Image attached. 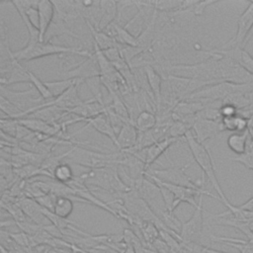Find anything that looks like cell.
<instances>
[{"instance_id": "cell-1", "label": "cell", "mask_w": 253, "mask_h": 253, "mask_svg": "<svg viewBox=\"0 0 253 253\" xmlns=\"http://www.w3.org/2000/svg\"><path fill=\"white\" fill-rule=\"evenodd\" d=\"M184 138L186 139V142L190 148V151L194 157V160L196 161V163L200 166L201 170L203 171V175L208 177L211 186L217 193L219 202L222 203L226 208H228L231 204L225 197V195L219 185L218 179L215 174L214 164H213V161H212V158H211V155L209 149L205 146V144L199 142L196 139V137L193 134L192 129L186 133Z\"/></svg>"}, {"instance_id": "cell-2", "label": "cell", "mask_w": 253, "mask_h": 253, "mask_svg": "<svg viewBox=\"0 0 253 253\" xmlns=\"http://www.w3.org/2000/svg\"><path fill=\"white\" fill-rule=\"evenodd\" d=\"M78 178L86 186L90 185L111 194H124L131 190L121 178L118 165L90 169Z\"/></svg>"}, {"instance_id": "cell-3", "label": "cell", "mask_w": 253, "mask_h": 253, "mask_svg": "<svg viewBox=\"0 0 253 253\" xmlns=\"http://www.w3.org/2000/svg\"><path fill=\"white\" fill-rule=\"evenodd\" d=\"M53 54H74L89 57L93 54V52L78 47L64 46L45 42H38L34 44L27 43L23 48L14 52L15 57L19 61H30Z\"/></svg>"}, {"instance_id": "cell-4", "label": "cell", "mask_w": 253, "mask_h": 253, "mask_svg": "<svg viewBox=\"0 0 253 253\" xmlns=\"http://www.w3.org/2000/svg\"><path fill=\"white\" fill-rule=\"evenodd\" d=\"M123 153L120 151L118 153H102L97 151H91L89 149L82 148L81 146H72L69 150V155L66 157V161H71V163L82 166L89 167L90 169L109 167L113 165H118Z\"/></svg>"}, {"instance_id": "cell-5", "label": "cell", "mask_w": 253, "mask_h": 253, "mask_svg": "<svg viewBox=\"0 0 253 253\" xmlns=\"http://www.w3.org/2000/svg\"><path fill=\"white\" fill-rule=\"evenodd\" d=\"M0 96L7 99L22 112V118L29 117L39 109H42L47 101L42 97H36V90L31 88L26 91H13L7 86L1 85Z\"/></svg>"}, {"instance_id": "cell-6", "label": "cell", "mask_w": 253, "mask_h": 253, "mask_svg": "<svg viewBox=\"0 0 253 253\" xmlns=\"http://www.w3.org/2000/svg\"><path fill=\"white\" fill-rule=\"evenodd\" d=\"M199 199V204L195 208L193 215L184 223H182L179 233V241L184 243L201 244V240L204 236V209H203V197Z\"/></svg>"}, {"instance_id": "cell-7", "label": "cell", "mask_w": 253, "mask_h": 253, "mask_svg": "<svg viewBox=\"0 0 253 253\" xmlns=\"http://www.w3.org/2000/svg\"><path fill=\"white\" fill-rule=\"evenodd\" d=\"M189 165H190V163L183 165V166L170 167V168H166V169H151L150 168L146 172V176L155 177V178L159 179L160 181H163V182L169 183V184L199 189V188H201L202 183H201V185H198L185 172V170L189 167Z\"/></svg>"}, {"instance_id": "cell-8", "label": "cell", "mask_w": 253, "mask_h": 253, "mask_svg": "<svg viewBox=\"0 0 253 253\" xmlns=\"http://www.w3.org/2000/svg\"><path fill=\"white\" fill-rule=\"evenodd\" d=\"M253 28V1H250L245 10L239 15L237 19V30L235 36L227 42L221 48H228L232 46L243 47L246 43L249 33Z\"/></svg>"}, {"instance_id": "cell-9", "label": "cell", "mask_w": 253, "mask_h": 253, "mask_svg": "<svg viewBox=\"0 0 253 253\" xmlns=\"http://www.w3.org/2000/svg\"><path fill=\"white\" fill-rule=\"evenodd\" d=\"M60 76L62 79H79L83 81L100 77L101 72L94 52L91 56L86 57L82 62L78 63L75 67L60 73Z\"/></svg>"}, {"instance_id": "cell-10", "label": "cell", "mask_w": 253, "mask_h": 253, "mask_svg": "<svg viewBox=\"0 0 253 253\" xmlns=\"http://www.w3.org/2000/svg\"><path fill=\"white\" fill-rule=\"evenodd\" d=\"M223 130H224V127L222 126L221 120L214 121V120L205 119L201 117L199 113H198V118L192 127L194 136L199 142L203 144L208 139L215 136L216 134L220 133Z\"/></svg>"}, {"instance_id": "cell-11", "label": "cell", "mask_w": 253, "mask_h": 253, "mask_svg": "<svg viewBox=\"0 0 253 253\" xmlns=\"http://www.w3.org/2000/svg\"><path fill=\"white\" fill-rule=\"evenodd\" d=\"M0 81L1 85L3 86H9L15 83H31L30 81V75H29V69H26L24 65L20 63L17 58H15L9 65H7L4 68H0Z\"/></svg>"}, {"instance_id": "cell-12", "label": "cell", "mask_w": 253, "mask_h": 253, "mask_svg": "<svg viewBox=\"0 0 253 253\" xmlns=\"http://www.w3.org/2000/svg\"><path fill=\"white\" fill-rule=\"evenodd\" d=\"M211 52L219 54L221 56L227 57L245 69L247 72L253 75V56L246 51L243 47L232 46L228 48H213L209 49Z\"/></svg>"}, {"instance_id": "cell-13", "label": "cell", "mask_w": 253, "mask_h": 253, "mask_svg": "<svg viewBox=\"0 0 253 253\" xmlns=\"http://www.w3.org/2000/svg\"><path fill=\"white\" fill-rule=\"evenodd\" d=\"M180 138L175 137H165L151 144L149 147L140 150V156L145 162L147 171L151 168V165L174 143H176Z\"/></svg>"}, {"instance_id": "cell-14", "label": "cell", "mask_w": 253, "mask_h": 253, "mask_svg": "<svg viewBox=\"0 0 253 253\" xmlns=\"http://www.w3.org/2000/svg\"><path fill=\"white\" fill-rule=\"evenodd\" d=\"M83 82V80H79L77 83L72 85L68 90H66L63 94L49 101V104L54 105L69 113L71 110H73L74 108L78 107L83 103V100L80 99L78 94V87Z\"/></svg>"}, {"instance_id": "cell-15", "label": "cell", "mask_w": 253, "mask_h": 253, "mask_svg": "<svg viewBox=\"0 0 253 253\" xmlns=\"http://www.w3.org/2000/svg\"><path fill=\"white\" fill-rule=\"evenodd\" d=\"M139 131L137 130L134 122L124 124L117 135V147L121 151L132 149L138 140Z\"/></svg>"}, {"instance_id": "cell-16", "label": "cell", "mask_w": 253, "mask_h": 253, "mask_svg": "<svg viewBox=\"0 0 253 253\" xmlns=\"http://www.w3.org/2000/svg\"><path fill=\"white\" fill-rule=\"evenodd\" d=\"M62 35H67V36H70V37L75 38L77 40H80V37L72 31L71 25L67 22V20L54 11L53 20H52L44 38H43V42H50V41L53 38L58 37V36H62Z\"/></svg>"}, {"instance_id": "cell-17", "label": "cell", "mask_w": 253, "mask_h": 253, "mask_svg": "<svg viewBox=\"0 0 253 253\" xmlns=\"http://www.w3.org/2000/svg\"><path fill=\"white\" fill-rule=\"evenodd\" d=\"M106 110H107L106 105H104L103 103L92 98L87 101H83V103L81 105L74 108L69 113L83 119V121L86 122L89 119H92L99 115L105 114Z\"/></svg>"}, {"instance_id": "cell-18", "label": "cell", "mask_w": 253, "mask_h": 253, "mask_svg": "<svg viewBox=\"0 0 253 253\" xmlns=\"http://www.w3.org/2000/svg\"><path fill=\"white\" fill-rule=\"evenodd\" d=\"M37 8L39 12L40 40L41 42H43V38L54 17V6L52 1L41 0L38 2Z\"/></svg>"}, {"instance_id": "cell-19", "label": "cell", "mask_w": 253, "mask_h": 253, "mask_svg": "<svg viewBox=\"0 0 253 253\" xmlns=\"http://www.w3.org/2000/svg\"><path fill=\"white\" fill-rule=\"evenodd\" d=\"M144 76L146 78L147 85L150 89L151 96L157 106L161 104L162 101V84H163V77L161 74L151 65H147L143 67Z\"/></svg>"}, {"instance_id": "cell-20", "label": "cell", "mask_w": 253, "mask_h": 253, "mask_svg": "<svg viewBox=\"0 0 253 253\" xmlns=\"http://www.w3.org/2000/svg\"><path fill=\"white\" fill-rule=\"evenodd\" d=\"M86 123H87V125L82 129L86 128L87 126H92L95 130H97L101 134H104L107 137H109L111 139V141L117 146V131L114 128V126H113L110 119L106 115V113L99 115L95 118L89 119L86 121ZM81 130H79V131H81Z\"/></svg>"}, {"instance_id": "cell-21", "label": "cell", "mask_w": 253, "mask_h": 253, "mask_svg": "<svg viewBox=\"0 0 253 253\" xmlns=\"http://www.w3.org/2000/svg\"><path fill=\"white\" fill-rule=\"evenodd\" d=\"M19 206L21 207L24 213L35 223L44 225V221L48 220L42 212V208L40 204L32 198H22L18 201Z\"/></svg>"}, {"instance_id": "cell-22", "label": "cell", "mask_w": 253, "mask_h": 253, "mask_svg": "<svg viewBox=\"0 0 253 253\" xmlns=\"http://www.w3.org/2000/svg\"><path fill=\"white\" fill-rule=\"evenodd\" d=\"M118 14L117 1H100V20L96 29L105 30L118 18Z\"/></svg>"}, {"instance_id": "cell-23", "label": "cell", "mask_w": 253, "mask_h": 253, "mask_svg": "<svg viewBox=\"0 0 253 253\" xmlns=\"http://www.w3.org/2000/svg\"><path fill=\"white\" fill-rule=\"evenodd\" d=\"M85 23L88 26V28L90 30V33L92 35L93 43H95L102 51H104L106 49H109V48H112V47L120 46V44L117 42V41L113 37H111L110 35H108L104 31L96 29L90 22L85 21Z\"/></svg>"}, {"instance_id": "cell-24", "label": "cell", "mask_w": 253, "mask_h": 253, "mask_svg": "<svg viewBox=\"0 0 253 253\" xmlns=\"http://www.w3.org/2000/svg\"><path fill=\"white\" fill-rule=\"evenodd\" d=\"M250 140V132L246 130L244 132H232L226 139L228 148L237 155H241L246 152L248 143Z\"/></svg>"}, {"instance_id": "cell-25", "label": "cell", "mask_w": 253, "mask_h": 253, "mask_svg": "<svg viewBox=\"0 0 253 253\" xmlns=\"http://www.w3.org/2000/svg\"><path fill=\"white\" fill-rule=\"evenodd\" d=\"M134 125L139 132L151 130L157 125V117L151 111H141L134 120Z\"/></svg>"}, {"instance_id": "cell-26", "label": "cell", "mask_w": 253, "mask_h": 253, "mask_svg": "<svg viewBox=\"0 0 253 253\" xmlns=\"http://www.w3.org/2000/svg\"><path fill=\"white\" fill-rule=\"evenodd\" d=\"M149 8L159 13H173L179 11L182 7L183 1L177 0H158V1H145Z\"/></svg>"}, {"instance_id": "cell-27", "label": "cell", "mask_w": 253, "mask_h": 253, "mask_svg": "<svg viewBox=\"0 0 253 253\" xmlns=\"http://www.w3.org/2000/svg\"><path fill=\"white\" fill-rule=\"evenodd\" d=\"M73 211V200L67 196H56L52 211L63 218H67Z\"/></svg>"}, {"instance_id": "cell-28", "label": "cell", "mask_w": 253, "mask_h": 253, "mask_svg": "<svg viewBox=\"0 0 253 253\" xmlns=\"http://www.w3.org/2000/svg\"><path fill=\"white\" fill-rule=\"evenodd\" d=\"M74 178L75 176L73 175V171L70 165L66 162H61L58 164L52 172V179L61 184L68 185L74 180Z\"/></svg>"}, {"instance_id": "cell-29", "label": "cell", "mask_w": 253, "mask_h": 253, "mask_svg": "<svg viewBox=\"0 0 253 253\" xmlns=\"http://www.w3.org/2000/svg\"><path fill=\"white\" fill-rule=\"evenodd\" d=\"M78 81L79 79H60L55 81H46L45 85L54 99L63 94L66 90H68L72 85H74Z\"/></svg>"}, {"instance_id": "cell-30", "label": "cell", "mask_w": 253, "mask_h": 253, "mask_svg": "<svg viewBox=\"0 0 253 253\" xmlns=\"http://www.w3.org/2000/svg\"><path fill=\"white\" fill-rule=\"evenodd\" d=\"M138 227L141 229L142 235L147 243L153 244V242L158 239V235L160 234V229L153 222L142 221L138 225Z\"/></svg>"}, {"instance_id": "cell-31", "label": "cell", "mask_w": 253, "mask_h": 253, "mask_svg": "<svg viewBox=\"0 0 253 253\" xmlns=\"http://www.w3.org/2000/svg\"><path fill=\"white\" fill-rule=\"evenodd\" d=\"M30 75V81L36 88V90L40 93V97H42L44 101H51L53 100V97L51 93L49 92L48 88L45 85V82L42 81L35 73H33L31 70H29Z\"/></svg>"}, {"instance_id": "cell-32", "label": "cell", "mask_w": 253, "mask_h": 253, "mask_svg": "<svg viewBox=\"0 0 253 253\" xmlns=\"http://www.w3.org/2000/svg\"><path fill=\"white\" fill-rule=\"evenodd\" d=\"M232 160L240 163L245 168L253 171V143H252V141L249 140L248 147H247V150L245 153H243L241 155H236Z\"/></svg>"}, {"instance_id": "cell-33", "label": "cell", "mask_w": 253, "mask_h": 253, "mask_svg": "<svg viewBox=\"0 0 253 253\" xmlns=\"http://www.w3.org/2000/svg\"><path fill=\"white\" fill-rule=\"evenodd\" d=\"M18 126H19V123L15 119H10V118L1 119V131L10 136H13L16 138Z\"/></svg>"}, {"instance_id": "cell-34", "label": "cell", "mask_w": 253, "mask_h": 253, "mask_svg": "<svg viewBox=\"0 0 253 253\" xmlns=\"http://www.w3.org/2000/svg\"><path fill=\"white\" fill-rule=\"evenodd\" d=\"M219 114H220L221 119L231 118V117H234V116L238 115V109L230 103H223L222 102V104L219 108Z\"/></svg>"}, {"instance_id": "cell-35", "label": "cell", "mask_w": 253, "mask_h": 253, "mask_svg": "<svg viewBox=\"0 0 253 253\" xmlns=\"http://www.w3.org/2000/svg\"><path fill=\"white\" fill-rule=\"evenodd\" d=\"M214 3H216V1H197L196 4L192 7L191 12L196 16H201L203 15L204 11L208 6L212 5Z\"/></svg>"}, {"instance_id": "cell-36", "label": "cell", "mask_w": 253, "mask_h": 253, "mask_svg": "<svg viewBox=\"0 0 253 253\" xmlns=\"http://www.w3.org/2000/svg\"><path fill=\"white\" fill-rule=\"evenodd\" d=\"M104 54L106 55V57L112 62H117L121 59H123L122 57V54H121V51H120V46H116V47H112V48H109V49H106L103 51Z\"/></svg>"}, {"instance_id": "cell-37", "label": "cell", "mask_w": 253, "mask_h": 253, "mask_svg": "<svg viewBox=\"0 0 253 253\" xmlns=\"http://www.w3.org/2000/svg\"><path fill=\"white\" fill-rule=\"evenodd\" d=\"M239 208L242 209V210H244V211L253 212V197L250 198L249 200H247V201H246L245 203H243L242 205H240Z\"/></svg>"}, {"instance_id": "cell-38", "label": "cell", "mask_w": 253, "mask_h": 253, "mask_svg": "<svg viewBox=\"0 0 253 253\" xmlns=\"http://www.w3.org/2000/svg\"><path fill=\"white\" fill-rule=\"evenodd\" d=\"M71 250L73 251V253H90V252H88V251H86V250H84V249H82V248L77 247L76 245H72Z\"/></svg>"}, {"instance_id": "cell-39", "label": "cell", "mask_w": 253, "mask_h": 253, "mask_svg": "<svg viewBox=\"0 0 253 253\" xmlns=\"http://www.w3.org/2000/svg\"><path fill=\"white\" fill-rule=\"evenodd\" d=\"M60 251H61V249L57 250L56 248L50 247V248H46L42 253H60Z\"/></svg>"}, {"instance_id": "cell-40", "label": "cell", "mask_w": 253, "mask_h": 253, "mask_svg": "<svg viewBox=\"0 0 253 253\" xmlns=\"http://www.w3.org/2000/svg\"><path fill=\"white\" fill-rule=\"evenodd\" d=\"M127 245V244H126ZM124 253H135V249L132 245H127L125 249V252Z\"/></svg>"}, {"instance_id": "cell-41", "label": "cell", "mask_w": 253, "mask_h": 253, "mask_svg": "<svg viewBox=\"0 0 253 253\" xmlns=\"http://www.w3.org/2000/svg\"><path fill=\"white\" fill-rule=\"evenodd\" d=\"M206 253H224V252L217 251V250L212 249V248H210V247H206Z\"/></svg>"}, {"instance_id": "cell-42", "label": "cell", "mask_w": 253, "mask_h": 253, "mask_svg": "<svg viewBox=\"0 0 253 253\" xmlns=\"http://www.w3.org/2000/svg\"><path fill=\"white\" fill-rule=\"evenodd\" d=\"M0 248H1V253H12L8 248H6V247H5L4 245H2V244H1Z\"/></svg>"}, {"instance_id": "cell-43", "label": "cell", "mask_w": 253, "mask_h": 253, "mask_svg": "<svg viewBox=\"0 0 253 253\" xmlns=\"http://www.w3.org/2000/svg\"><path fill=\"white\" fill-rule=\"evenodd\" d=\"M250 140H251L252 143H253V131L250 132Z\"/></svg>"}, {"instance_id": "cell-44", "label": "cell", "mask_w": 253, "mask_h": 253, "mask_svg": "<svg viewBox=\"0 0 253 253\" xmlns=\"http://www.w3.org/2000/svg\"><path fill=\"white\" fill-rule=\"evenodd\" d=\"M250 225H251V228H252V230H253V220L250 222Z\"/></svg>"}]
</instances>
